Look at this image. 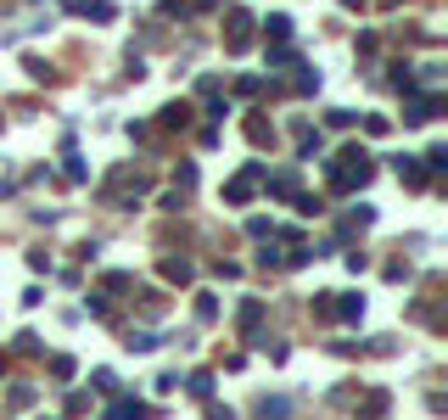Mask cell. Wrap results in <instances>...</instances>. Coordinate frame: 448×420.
Returning a JSON list of instances; mask_svg holds the SVG:
<instances>
[{"label":"cell","instance_id":"cell-1","mask_svg":"<svg viewBox=\"0 0 448 420\" xmlns=\"http://www.w3.org/2000/svg\"><path fill=\"white\" fill-rule=\"evenodd\" d=\"M370 174H376V162H370V151H364V146H348V151L337 157V168H331V191H337V196H348L353 185H364Z\"/></svg>","mask_w":448,"mask_h":420},{"label":"cell","instance_id":"cell-2","mask_svg":"<svg viewBox=\"0 0 448 420\" xmlns=\"http://www.w3.org/2000/svg\"><path fill=\"white\" fill-rule=\"evenodd\" d=\"M67 12H78V17H96V23H112V17H118V6H112V0H67Z\"/></svg>","mask_w":448,"mask_h":420},{"label":"cell","instance_id":"cell-3","mask_svg":"<svg viewBox=\"0 0 448 420\" xmlns=\"http://www.w3.org/2000/svg\"><path fill=\"white\" fill-rule=\"evenodd\" d=\"M247 45H253V17H247V12H230V51L241 56Z\"/></svg>","mask_w":448,"mask_h":420},{"label":"cell","instance_id":"cell-4","mask_svg":"<svg viewBox=\"0 0 448 420\" xmlns=\"http://www.w3.org/2000/svg\"><path fill=\"white\" fill-rule=\"evenodd\" d=\"M437 107H442L437 96H415L409 107H403V123H431V112H437Z\"/></svg>","mask_w":448,"mask_h":420},{"label":"cell","instance_id":"cell-5","mask_svg":"<svg viewBox=\"0 0 448 420\" xmlns=\"http://www.w3.org/2000/svg\"><path fill=\"white\" fill-rule=\"evenodd\" d=\"M387 403H392V398H387V392L376 387L370 398H364V403H359V420H381V414H387Z\"/></svg>","mask_w":448,"mask_h":420},{"label":"cell","instance_id":"cell-6","mask_svg":"<svg viewBox=\"0 0 448 420\" xmlns=\"http://www.w3.org/2000/svg\"><path fill=\"white\" fill-rule=\"evenodd\" d=\"M398 180L420 191V185H426V162H415V157H403V162H398Z\"/></svg>","mask_w":448,"mask_h":420},{"label":"cell","instance_id":"cell-7","mask_svg":"<svg viewBox=\"0 0 448 420\" xmlns=\"http://www.w3.org/2000/svg\"><path fill=\"white\" fill-rule=\"evenodd\" d=\"M162 123H169V129H185L191 123V101H169L162 107Z\"/></svg>","mask_w":448,"mask_h":420},{"label":"cell","instance_id":"cell-8","mask_svg":"<svg viewBox=\"0 0 448 420\" xmlns=\"http://www.w3.org/2000/svg\"><path fill=\"white\" fill-rule=\"evenodd\" d=\"M258 319H264V303L247 297V303H241V314H235V325H241V330H258Z\"/></svg>","mask_w":448,"mask_h":420},{"label":"cell","instance_id":"cell-9","mask_svg":"<svg viewBox=\"0 0 448 420\" xmlns=\"http://www.w3.org/2000/svg\"><path fill=\"white\" fill-rule=\"evenodd\" d=\"M112 420H151V409L135 403V398H124V403H112Z\"/></svg>","mask_w":448,"mask_h":420},{"label":"cell","instance_id":"cell-10","mask_svg":"<svg viewBox=\"0 0 448 420\" xmlns=\"http://www.w3.org/2000/svg\"><path fill=\"white\" fill-rule=\"evenodd\" d=\"M185 392L191 398H213V370H196L191 381H185Z\"/></svg>","mask_w":448,"mask_h":420},{"label":"cell","instance_id":"cell-11","mask_svg":"<svg viewBox=\"0 0 448 420\" xmlns=\"http://www.w3.org/2000/svg\"><path fill=\"white\" fill-rule=\"evenodd\" d=\"M286 414H292L286 398H264V403H258V420H286Z\"/></svg>","mask_w":448,"mask_h":420},{"label":"cell","instance_id":"cell-12","mask_svg":"<svg viewBox=\"0 0 448 420\" xmlns=\"http://www.w3.org/2000/svg\"><path fill=\"white\" fill-rule=\"evenodd\" d=\"M90 392L112 398V392H118V375H112V370H96V375H90Z\"/></svg>","mask_w":448,"mask_h":420},{"label":"cell","instance_id":"cell-13","mask_svg":"<svg viewBox=\"0 0 448 420\" xmlns=\"http://www.w3.org/2000/svg\"><path fill=\"white\" fill-rule=\"evenodd\" d=\"M124 348H129V353H151V348H157V336H151V330H129V342H124Z\"/></svg>","mask_w":448,"mask_h":420},{"label":"cell","instance_id":"cell-14","mask_svg":"<svg viewBox=\"0 0 448 420\" xmlns=\"http://www.w3.org/2000/svg\"><path fill=\"white\" fill-rule=\"evenodd\" d=\"M73 370H78V364H73L67 353H56V359H51V375H56V381H73Z\"/></svg>","mask_w":448,"mask_h":420},{"label":"cell","instance_id":"cell-15","mask_svg":"<svg viewBox=\"0 0 448 420\" xmlns=\"http://www.w3.org/2000/svg\"><path fill=\"white\" fill-rule=\"evenodd\" d=\"M162 275H169V280H191V258H169V264H162Z\"/></svg>","mask_w":448,"mask_h":420},{"label":"cell","instance_id":"cell-16","mask_svg":"<svg viewBox=\"0 0 448 420\" xmlns=\"http://www.w3.org/2000/svg\"><path fill=\"white\" fill-rule=\"evenodd\" d=\"M264 28H269V39H292V17H269Z\"/></svg>","mask_w":448,"mask_h":420},{"label":"cell","instance_id":"cell-17","mask_svg":"<svg viewBox=\"0 0 448 420\" xmlns=\"http://www.w3.org/2000/svg\"><path fill=\"white\" fill-rule=\"evenodd\" d=\"M420 162H426V168H431V174H437V168H448V146H431V151H426V157H420Z\"/></svg>","mask_w":448,"mask_h":420},{"label":"cell","instance_id":"cell-18","mask_svg":"<svg viewBox=\"0 0 448 420\" xmlns=\"http://www.w3.org/2000/svg\"><path fill=\"white\" fill-rule=\"evenodd\" d=\"M196 319H219V303L208 297V291H202V297H196Z\"/></svg>","mask_w":448,"mask_h":420},{"label":"cell","instance_id":"cell-19","mask_svg":"<svg viewBox=\"0 0 448 420\" xmlns=\"http://www.w3.org/2000/svg\"><path fill=\"white\" fill-rule=\"evenodd\" d=\"M208 420H235V414H230L224 403H208Z\"/></svg>","mask_w":448,"mask_h":420},{"label":"cell","instance_id":"cell-20","mask_svg":"<svg viewBox=\"0 0 448 420\" xmlns=\"http://www.w3.org/2000/svg\"><path fill=\"white\" fill-rule=\"evenodd\" d=\"M0 370H6V359H0Z\"/></svg>","mask_w":448,"mask_h":420}]
</instances>
